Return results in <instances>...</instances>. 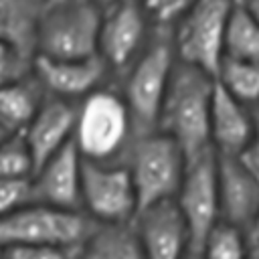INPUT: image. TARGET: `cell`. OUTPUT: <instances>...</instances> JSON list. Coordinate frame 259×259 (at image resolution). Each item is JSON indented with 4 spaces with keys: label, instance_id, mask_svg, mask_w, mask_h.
Returning a JSON list of instances; mask_svg holds the SVG:
<instances>
[{
    "label": "cell",
    "instance_id": "cell-1",
    "mask_svg": "<svg viewBox=\"0 0 259 259\" xmlns=\"http://www.w3.org/2000/svg\"><path fill=\"white\" fill-rule=\"evenodd\" d=\"M214 83V77L184 63H176L170 77L156 130L178 144L186 162L214 152L210 146Z\"/></svg>",
    "mask_w": 259,
    "mask_h": 259
},
{
    "label": "cell",
    "instance_id": "cell-2",
    "mask_svg": "<svg viewBox=\"0 0 259 259\" xmlns=\"http://www.w3.org/2000/svg\"><path fill=\"white\" fill-rule=\"evenodd\" d=\"M136 138L132 113L115 81L77 103L73 144L85 162L125 164Z\"/></svg>",
    "mask_w": 259,
    "mask_h": 259
},
{
    "label": "cell",
    "instance_id": "cell-3",
    "mask_svg": "<svg viewBox=\"0 0 259 259\" xmlns=\"http://www.w3.org/2000/svg\"><path fill=\"white\" fill-rule=\"evenodd\" d=\"M176 63L178 59L170 30L154 28L138 59L125 69L121 77L115 79V85L132 113L138 138L156 132L160 107Z\"/></svg>",
    "mask_w": 259,
    "mask_h": 259
},
{
    "label": "cell",
    "instance_id": "cell-4",
    "mask_svg": "<svg viewBox=\"0 0 259 259\" xmlns=\"http://www.w3.org/2000/svg\"><path fill=\"white\" fill-rule=\"evenodd\" d=\"M103 8L91 0H65L45 8L36 28L34 55L49 59H89L97 55Z\"/></svg>",
    "mask_w": 259,
    "mask_h": 259
},
{
    "label": "cell",
    "instance_id": "cell-5",
    "mask_svg": "<svg viewBox=\"0 0 259 259\" xmlns=\"http://www.w3.org/2000/svg\"><path fill=\"white\" fill-rule=\"evenodd\" d=\"M125 164L132 174L140 212L176 198L188 162L178 144L156 130L136 138Z\"/></svg>",
    "mask_w": 259,
    "mask_h": 259
},
{
    "label": "cell",
    "instance_id": "cell-6",
    "mask_svg": "<svg viewBox=\"0 0 259 259\" xmlns=\"http://www.w3.org/2000/svg\"><path fill=\"white\" fill-rule=\"evenodd\" d=\"M237 0H194L170 30L178 63L217 77L225 57V34Z\"/></svg>",
    "mask_w": 259,
    "mask_h": 259
},
{
    "label": "cell",
    "instance_id": "cell-7",
    "mask_svg": "<svg viewBox=\"0 0 259 259\" xmlns=\"http://www.w3.org/2000/svg\"><path fill=\"white\" fill-rule=\"evenodd\" d=\"M95 223L83 210H61L28 202L0 217V249L18 245H57L79 249Z\"/></svg>",
    "mask_w": 259,
    "mask_h": 259
},
{
    "label": "cell",
    "instance_id": "cell-8",
    "mask_svg": "<svg viewBox=\"0 0 259 259\" xmlns=\"http://www.w3.org/2000/svg\"><path fill=\"white\" fill-rule=\"evenodd\" d=\"M81 210L93 223H132L138 198L127 164H95L83 160Z\"/></svg>",
    "mask_w": 259,
    "mask_h": 259
},
{
    "label": "cell",
    "instance_id": "cell-9",
    "mask_svg": "<svg viewBox=\"0 0 259 259\" xmlns=\"http://www.w3.org/2000/svg\"><path fill=\"white\" fill-rule=\"evenodd\" d=\"M174 202L190 231L192 249H198L206 235L221 223L219 158L214 152L186 164V172Z\"/></svg>",
    "mask_w": 259,
    "mask_h": 259
},
{
    "label": "cell",
    "instance_id": "cell-10",
    "mask_svg": "<svg viewBox=\"0 0 259 259\" xmlns=\"http://www.w3.org/2000/svg\"><path fill=\"white\" fill-rule=\"evenodd\" d=\"M152 32L154 26L138 0H119L103 10L97 55L109 67L113 81L138 59Z\"/></svg>",
    "mask_w": 259,
    "mask_h": 259
},
{
    "label": "cell",
    "instance_id": "cell-11",
    "mask_svg": "<svg viewBox=\"0 0 259 259\" xmlns=\"http://www.w3.org/2000/svg\"><path fill=\"white\" fill-rule=\"evenodd\" d=\"M32 73L42 85L47 95L71 103H79L99 87L113 83V75L99 55L89 59H75V61L34 55Z\"/></svg>",
    "mask_w": 259,
    "mask_h": 259
},
{
    "label": "cell",
    "instance_id": "cell-12",
    "mask_svg": "<svg viewBox=\"0 0 259 259\" xmlns=\"http://www.w3.org/2000/svg\"><path fill=\"white\" fill-rule=\"evenodd\" d=\"M81 174L83 158L71 142L34 170L30 176V202L81 210Z\"/></svg>",
    "mask_w": 259,
    "mask_h": 259
},
{
    "label": "cell",
    "instance_id": "cell-13",
    "mask_svg": "<svg viewBox=\"0 0 259 259\" xmlns=\"http://www.w3.org/2000/svg\"><path fill=\"white\" fill-rule=\"evenodd\" d=\"M134 225L146 259H184L192 249L190 231L174 200L140 210Z\"/></svg>",
    "mask_w": 259,
    "mask_h": 259
},
{
    "label": "cell",
    "instance_id": "cell-14",
    "mask_svg": "<svg viewBox=\"0 0 259 259\" xmlns=\"http://www.w3.org/2000/svg\"><path fill=\"white\" fill-rule=\"evenodd\" d=\"M77 121V103L47 95L34 119L22 132V138L32 156L34 170L51 156L73 142Z\"/></svg>",
    "mask_w": 259,
    "mask_h": 259
},
{
    "label": "cell",
    "instance_id": "cell-15",
    "mask_svg": "<svg viewBox=\"0 0 259 259\" xmlns=\"http://www.w3.org/2000/svg\"><path fill=\"white\" fill-rule=\"evenodd\" d=\"M253 138L255 123L251 107L214 83L210 105V146L214 154L235 158Z\"/></svg>",
    "mask_w": 259,
    "mask_h": 259
},
{
    "label": "cell",
    "instance_id": "cell-16",
    "mask_svg": "<svg viewBox=\"0 0 259 259\" xmlns=\"http://www.w3.org/2000/svg\"><path fill=\"white\" fill-rule=\"evenodd\" d=\"M217 158L221 221L247 233L259 210V182L235 158Z\"/></svg>",
    "mask_w": 259,
    "mask_h": 259
},
{
    "label": "cell",
    "instance_id": "cell-17",
    "mask_svg": "<svg viewBox=\"0 0 259 259\" xmlns=\"http://www.w3.org/2000/svg\"><path fill=\"white\" fill-rule=\"evenodd\" d=\"M47 93L34 73L0 87V127L8 136L22 134L40 109Z\"/></svg>",
    "mask_w": 259,
    "mask_h": 259
},
{
    "label": "cell",
    "instance_id": "cell-18",
    "mask_svg": "<svg viewBox=\"0 0 259 259\" xmlns=\"http://www.w3.org/2000/svg\"><path fill=\"white\" fill-rule=\"evenodd\" d=\"M77 259H146L132 223H95L77 251Z\"/></svg>",
    "mask_w": 259,
    "mask_h": 259
},
{
    "label": "cell",
    "instance_id": "cell-19",
    "mask_svg": "<svg viewBox=\"0 0 259 259\" xmlns=\"http://www.w3.org/2000/svg\"><path fill=\"white\" fill-rule=\"evenodd\" d=\"M45 8V0H0V40L34 59L36 28Z\"/></svg>",
    "mask_w": 259,
    "mask_h": 259
},
{
    "label": "cell",
    "instance_id": "cell-20",
    "mask_svg": "<svg viewBox=\"0 0 259 259\" xmlns=\"http://www.w3.org/2000/svg\"><path fill=\"white\" fill-rule=\"evenodd\" d=\"M235 61H259V24L243 4L235 2L225 34V57Z\"/></svg>",
    "mask_w": 259,
    "mask_h": 259
},
{
    "label": "cell",
    "instance_id": "cell-21",
    "mask_svg": "<svg viewBox=\"0 0 259 259\" xmlns=\"http://www.w3.org/2000/svg\"><path fill=\"white\" fill-rule=\"evenodd\" d=\"M214 79L223 89H227L245 105L253 107L259 103V61L223 59Z\"/></svg>",
    "mask_w": 259,
    "mask_h": 259
},
{
    "label": "cell",
    "instance_id": "cell-22",
    "mask_svg": "<svg viewBox=\"0 0 259 259\" xmlns=\"http://www.w3.org/2000/svg\"><path fill=\"white\" fill-rule=\"evenodd\" d=\"M196 251H200L202 259H245L249 237L245 231L221 221Z\"/></svg>",
    "mask_w": 259,
    "mask_h": 259
},
{
    "label": "cell",
    "instance_id": "cell-23",
    "mask_svg": "<svg viewBox=\"0 0 259 259\" xmlns=\"http://www.w3.org/2000/svg\"><path fill=\"white\" fill-rule=\"evenodd\" d=\"M32 174H34V164L22 134L8 136L6 140H2L0 142V178L24 180V178H30Z\"/></svg>",
    "mask_w": 259,
    "mask_h": 259
},
{
    "label": "cell",
    "instance_id": "cell-24",
    "mask_svg": "<svg viewBox=\"0 0 259 259\" xmlns=\"http://www.w3.org/2000/svg\"><path fill=\"white\" fill-rule=\"evenodd\" d=\"M154 28L172 30L194 0H138Z\"/></svg>",
    "mask_w": 259,
    "mask_h": 259
},
{
    "label": "cell",
    "instance_id": "cell-25",
    "mask_svg": "<svg viewBox=\"0 0 259 259\" xmlns=\"http://www.w3.org/2000/svg\"><path fill=\"white\" fill-rule=\"evenodd\" d=\"M30 71H32V57H26L10 42L0 40V87L16 79H22Z\"/></svg>",
    "mask_w": 259,
    "mask_h": 259
},
{
    "label": "cell",
    "instance_id": "cell-26",
    "mask_svg": "<svg viewBox=\"0 0 259 259\" xmlns=\"http://www.w3.org/2000/svg\"><path fill=\"white\" fill-rule=\"evenodd\" d=\"M4 259H77L79 249L57 245H18L2 249Z\"/></svg>",
    "mask_w": 259,
    "mask_h": 259
},
{
    "label": "cell",
    "instance_id": "cell-27",
    "mask_svg": "<svg viewBox=\"0 0 259 259\" xmlns=\"http://www.w3.org/2000/svg\"><path fill=\"white\" fill-rule=\"evenodd\" d=\"M30 202V178L10 180L0 178V217Z\"/></svg>",
    "mask_w": 259,
    "mask_h": 259
},
{
    "label": "cell",
    "instance_id": "cell-28",
    "mask_svg": "<svg viewBox=\"0 0 259 259\" xmlns=\"http://www.w3.org/2000/svg\"><path fill=\"white\" fill-rule=\"evenodd\" d=\"M235 160L259 182V138L257 136L235 156Z\"/></svg>",
    "mask_w": 259,
    "mask_h": 259
},
{
    "label": "cell",
    "instance_id": "cell-29",
    "mask_svg": "<svg viewBox=\"0 0 259 259\" xmlns=\"http://www.w3.org/2000/svg\"><path fill=\"white\" fill-rule=\"evenodd\" d=\"M247 237H249V243H259V210H257V214H255V219L247 231Z\"/></svg>",
    "mask_w": 259,
    "mask_h": 259
},
{
    "label": "cell",
    "instance_id": "cell-30",
    "mask_svg": "<svg viewBox=\"0 0 259 259\" xmlns=\"http://www.w3.org/2000/svg\"><path fill=\"white\" fill-rule=\"evenodd\" d=\"M243 4L247 6V10L251 12V16L257 20L259 24V0H243Z\"/></svg>",
    "mask_w": 259,
    "mask_h": 259
},
{
    "label": "cell",
    "instance_id": "cell-31",
    "mask_svg": "<svg viewBox=\"0 0 259 259\" xmlns=\"http://www.w3.org/2000/svg\"><path fill=\"white\" fill-rule=\"evenodd\" d=\"M245 259H259V243H249V251Z\"/></svg>",
    "mask_w": 259,
    "mask_h": 259
},
{
    "label": "cell",
    "instance_id": "cell-32",
    "mask_svg": "<svg viewBox=\"0 0 259 259\" xmlns=\"http://www.w3.org/2000/svg\"><path fill=\"white\" fill-rule=\"evenodd\" d=\"M251 113H253V123H255V136L259 138V103L251 107Z\"/></svg>",
    "mask_w": 259,
    "mask_h": 259
},
{
    "label": "cell",
    "instance_id": "cell-33",
    "mask_svg": "<svg viewBox=\"0 0 259 259\" xmlns=\"http://www.w3.org/2000/svg\"><path fill=\"white\" fill-rule=\"evenodd\" d=\"M91 2H95L99 8H103V10H105V8L113 6V4H115V2H119V0H91Z\"/></svg>",
    "mask_w": 259,
    "mask_h": 259
},
{
    "label": "cell",
    "instance_id": "cell-34",
    "mask_svg": "<svg viewBox=\"0 0 259 259\" xmlns=\"http://www.w3.org/2000/svg\"><path fill=\"white\" fill-rule=\"evenodd\" d=\"M184 259H202V255H200V251H196V249H190L188 253H186V257Z\"/></svg>",
    "mask_w": 259,
    "mask_h": 259
},
{
    "label": "cell",
    "instance_id": "cell-35",
    "mask_svg": "<svg viewBox=\"0 0 259 259\" xmlns=\"http://www.w3.org/2000/svg\"><path fill=\"white\" fill-rule=\"evenodd\" d=\"M59 2H65V0H45L47 6H51V4H59Z\"/></svg>",
    "mask_w": 259,
    "mask_h": 259
},
{
    "label": "cell",
    "instance_id": "cell-36",
    "mask_svg": "<svg viewBox=\"0 0 259 259\" xmlns=\"http://www.w3.org/2000/svg\"><path fill=\"white\" fill-rule=\"evenodd\" d=\"M6 138H8V134H6V132L0 127V142H2V140H6Z\"/></svg>",
    "mask_w": 259,
    "mask_h": 259
},
{
    "label": "cell",
    "instance_id": "cell-37",
    "mask_svg": "<svg viewBox=\"0 0 259 259\" xmlns=\"http://www.w3.org/2000/svg\"><path fill=\"white\" fill-rule=\"evenodd\" d=\"M0 259H4V251L2 249H0Z\"/></svg>",
    "mask_w": 259,
    "mask_h": 259
}]
</instances>
